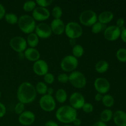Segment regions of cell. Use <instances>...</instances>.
<instances>
[{"instance_id":"cell-1","label":"cell","mask_w":126,"mask_h":126,"mask_svg":"<svg viewBox=\"0 0 126 126\" xmlns=\"http://www.w3.org/2000/svg\"><path fill=\"white\" fill-rule=\"evenodd\" d=\"M35 87L29 82H23L18 87L17 97L19 102L28 104L35 100L36 97Z\"/></svg>"},{"instance_id":"cell-2","label":"cell","mask_w":126,"mask_h":126,"mask_svg":"<svg viewBox=\"0 0 126 126\" xmlns=\"http://www.w3.org/2000/svg\"><path fill=\"white\" fill-rule=\"evenodd\" d=\"M55 117L59 122L63 124H70L78 118L77 110L69 105H63L58 108Z\"/></svg>"},{"instance_id":"cell-3","label":"cell","mask_w":126,"mask_h":126,"mask_svg":"<svg viewBox=\"0 0 126 126\" xmlns=\"http://www.w3.org/2000/svg\"><path fill=\"white\" fill-rule=\"evenodd\" d=\"M18 28L23 33L26 34H30L33 33L36 28V21L32 16L28 15H23L18 18Z\"/></svg>"},{"instance_id":"cell-4","label":"cell","mask_w":126,"mask_h":126,"mask_svg":"<svg viewBox=\"0 0 126 126\" xmlns=\"http://www.w3.org/2000/svg\"><path fill=\"white\" fill-rule=\"evenodd\" d=\"M65 33L70 39H77L82 35L83 30L81 25L76 22H70L65 25Z\"/></svg>"},{"instance_id":"cell-5","label":"cell","mask_w":126,"mask_h":126,"mask_svg":"<svg viewBox=\"0 0 126 126\" xmlns=\"http://www.w3.org/2000/svg\"><path fill=\"white\" fill-rule=\"evenodd\" d=\"M69 82L73 87L77 89H82L86 85V78L82 73L74 71L69 75Z\"/></svg>"},{"instance_id":"cell-6","label":"cell","mask_w":126,"mask_h":126,"mask_svg":"<svg viewBox=\"0 0 126 126\" xmlns=\"http://www.w3.org/2000/svg\"><path fill=\"white\" fill-rule=\"evenodd\" d=\"M78 66V60L72 55H68L63 57L60 63V67L65 72H73Z\"/></svg>"},{"instance_id":"cell-7","label":"cell","mask_w":126,"mask_h":126,"mask_svg":"<svg viewBox=\"0 0 126 126\" xmlns=\"http://www.w3.org/2000/svg\"><path fill=\"white\" fill-rule=\"evenodd\" d=\"M79 18L82 25L92 27L97 22V15L92 10H86L81 12Z\"/></svg>"},{"instance_id":"cell-8","label":"cell","mask_w":126,"mask_h":126,"mask_svg":"<svg viewBox=\"0 0 126 126\" xmlns=\"http://www.w3.org/2000/svg\"><path fill=\"white\" fill-rule=\"evenodd\" d=\"M39 106L43 110L47 112H51L55 109L56 102L52 95H44L39 100Z\"/></svg>"},{"instance_id":"cell-9","label":"cell","mask_w":126,"mask_h":126,"mask_svg":"<svg viewBox=\"0 0 126 126\" xmlns=\"http://www.w3.org/2000/svg\"><path fill=\"white\" fill-rule=\"evenodd\" d=\"M11 47L14 51L22 53L27 49V43L26 39L22 36H15L10 40Z\"/></svg>"},{"instance_id":"cell-10","label":"cell","mask_w":126,"mask_h":126,"mask_svg":"<svg viewBox=\"0 0 126 126\" xmlns=\"http://www.w3.org/2000/svg\"><path fill=\"white\" fill-rule=\"evenodd\" d=\"M121 30L116 25H111L104 30V37L109 41H114L120 37Z\"/></svg>"},{"instance_id":"cell-11","label":"cell","mask_w":126,"mask_h":126,"mask_svg":"<svg viewBox=\"0 0 126 126\" xmlns=\"http://www.w3.org/2000/svg\"><path fill=\"white\" fill-rule=\"evenodd\" d=\"M94 87L97 93L105 94L110 89V83L105 78H98L94 81Z\"/></svg>"},{"instance_id":"cell-12","label":"cell","mask_w":126,"mask_h":126,"mask_svg":"<svg viewBox=\"0 0 126 126\" xmlns=\"http://www.w3.org/2000/svg\"><path fill=\"white\" fill-rule=\"evenodd\" d=\"M70 106L75 110H80L82 108L85 102V98L82 94L79 92H74L71 95L69 99Z\"/></svg>"},{"instance_id":"cell-13","label":"cell","mask_w":126,"mask_h":126,"mask_svg":"<svg viewBox=\"0 0 126 126\" xmlns=\"http://www.w3.org/2000/svg\"><path fill=\"white\" fill-rule=\"evenodd\" d=\"M35 33L39 37V38L46 39L52 35L51 28L50 25L46 23H40L36 26Z\"/></svg>"},{"instance_id":"cell-14","label":"cell","mask_w":126,"mask_h":126,"mask_svg":"<svg viewBox=\"0 0 126 126\" xmlns=\"http://www.w3.org/2000/svg\"><path fill=\"white\" fill-rule=\"evenodd\" d=\"M50 13L47 8L42 7H36L32 12V17L34 20L42 22L47 20L50 17Z\"/></svg>"},{"instance_id":"cell-15","label":"cell","mask_w":126,"mask_h":126,"mask_svg":"<svg viewBox=\"0 0 126 126\" xmlns=\"http://www.w3.org/2000/svg\"><path fill=\"white\" fill-rule=\"evenodd\" d=\"M33 70L36 75L38 76H44L49 71V66L45 60H38L33 64Z\"/></svg>"},{"instance_id":"cell-16","label":"cell","mask_w":126,"mask_h":126,"mask_svg":"<svg viewBox=\"0 0 126 126\" xmlns=\"http://www.w3.org/2000/svg\"><path fill=\"white\" fill-rule=\"evenodd\" d=\"M35 118V115L33 112L31 111H25L19 115L18 122L23 126H30L34 123Z\"/></svg>"},{"instance_id":"cell-17","label":"cell","mask_w":126,"mask_h":126,"mask_svg":"<svg viewBox=\"0 0 126 126\" xmlns=\"http://www.w3.org/2000/svg\"><path fill=\"white\" fill-rule=\"evenodd\" d=\"M52 32L56 35H61L65 32V25L60 19H54L50 23Z\"/></svg>"},{"instance_id":"cell-18","label":"cell","mask_w":126,"mask_h":126,"mask_svg":"<svg viewBox=\"0 0 126 126\" xmlns=\"http://www.w3.org/2000/svg\"><path fill=\"white\" fill-rule=\"evenodd\" d=\"M24 56L30 62H36L40 59V53L35 48H27L24 51Z\"/></svg>"},{"instance_id":"cell-19","label":"cell","mask_w":126,"mask_h":126,"mask_svg":"<svg viewBox=\"0 0 126 126\" xmlns=\"http://www.w3.org/2000/svg\"><path fill=\"white\" fill-rule=\"evenodd\" d=\"M113 121L117 126H126V113L118 110L113 114Z\"/></svg>"},{"instance_id":"cell-20","label":"cell","mask_w":126,"mask_h":126,"mask_svg":"<svg viewBox=\"0 0 126 126\" xmlns=\"http://www.w3.org/2000/svg\"><path fill=\"white\" fill-rule=\"evenodd\" d=\"M114 18V14L111 11H103L101 12L97 17V20L100 23L103 25L110 23L111 22Z\"/></svg>"},{"instance_id":"cell-21","label":"cell","mask_w":126,"mask_h":126,"mask_svg":"<svg viewBox=\"0 0 126 126\" xmlns=\"http://www.w3.org/2000/svg\"><path fill=\"white\" fill-rule=\"evenodd\" d=\"M26 41H27V45L32 48H35V47L38 45L39 41V37L35 33H32L28 34Z\"/></svg>"},{"instance_id":"cell-22","label":"cell","mask_w":126,"mask_h":126,"mask_svg":"<svg viewBox=\"0 0 126 126\" xmlns=\"http://www.w3.org/2000/svg\"><path fill=\"white\" fill-rule=\"evenodd\" d=\"M109 68V63L105 60H100L95 66L96 71L99 73H103L108 71Z\"/></svg>"},{"instance_id":"cell-23","label":"cell","mask_w":126,"mask_h":126,"mask_svg":"<svg viewBox=\"0 0 126 126\" xmlns=\"http://www.w3.org/2000/svg\"><path fill=\"white\" fill-rule=\"evenodd\" d=\"M67 93L66 91L63 89H59L55 93V98L56 100L60 103H63L67 100Z\"/></svg>"},{"instance_id":"cell-24","label":"cell","mask_w":126,"mask_h":126,"mask_svg":"<svg viewBox=\"0 0 126 126\" xmlns=\"http://www.w3.org/2000/svg\"><path fill=\"white\" fill-rule=\"evenodd\" d=\"M113 116V113L111 110L105 109L101 113L100 121L106 123L111 120Z\"/></svg>"},{"instance_id":"cell-25","label":"cell","mask_w":126,"mask_h":126,"mask_svg":"<svg viewBox=\"0 0 126 126\" xmlns=\"http://www.w3.org/2000/svg\"><path fill=\"white\" fill-rule=\"evenodd\" d=\"M102 101L103 105L108 108L113 107L114 104V97L110 94H105L103 95Z\"/></svg>"},{"instance_id":"cell-26","label":"cell","mask_w":126,"mask_h":126,"mask_svg":"<svg viewBox=\"0 0 126 126\" xmlns=\"http://www.w3.org/2000/svg\"><path fill=\"white\" fill-rule=\"evenodd\" d=\"M47 89L48 87L46 84L44 82H42V81L38 82L35 87L36 93H38L40 95H43L47 94Z\"/></svg>"},{"instance_id":"cell-27","label":"cell","mask_w":126,"mask_h":126,"mask_svg":"<svg viewBox=\"0 0 126 126\" xmlns=\"http://www.w3.org/2000/svg\"><path fill=\"white\" fill-rule=\"evenodd\" d=\"M84 52V50L83 47L81 45H80V44H76L73 47L72 55H73L76 59L81 57L83 55Z\"/></svg>"},{"instance_id":"cell-28","label":"cell","mask_w":126,"mask_h":126,"mask_svg":"<svg viewBox=\"0 0 126 126\" xmlns=\"http://www.w3.org/2000/svg\"><path fill=\"white\" fill-rule=\"evenodd\" d=\"M5 20L6 22L9 24L15 25L18 22V18L16 14L14 13H7L4 16Z\"/></svg>"},{"instance_id":"cell-29","label":"cell","mask_w":126,"mask_h":126,"mask_svg":"<svg viewBox=\"0 0 126 126\" xmlns=\"http://www.w3.org/2000/svg\"><path fill=\"white\" fill-rule=\"evenodd\" d=\"M36 6V3L34 1H26L23 5V9L25 12H33Z\"/></svg>"},{"instance_id":"cell-30","label":"cell","mask_w":126,"mask_h":126,"mask_svg":"<svg viewBox=\"0 0 126 126\" xmlns=\"http://www.w3.org/2000/svg\"><path fill=\"white\" fill-rule=\"evenodd\" d=\"M105 25L102 24V23H100L99 22H97L92 26L91 31L94 34H98V33L102 32V31L105 30Z\"/></svg>"},{"instance_id":"cell-31","label":"cell","mask_w":126,"mask_h":126,"mask_svg":"<svg viewBox=\"0 0 126 126\" xmlns=\"http://www.w3.org/2000/svg\"><path fill=\"white\" fill-rule=\"evenodd\" d=\"M117 59L121 62H126V49L121 48L116 52Z\"/></svg>"},{"instance_id":"cell-32","label":"cell","mask_w":126,"mask_h":126,"mask_svg":"<svg viewBox=\"0 0 126 126\" xmlns=\"http://www.w3.org/2000/svg\"><path fill=\"white\" fill-rule=\"evenodd\" d=\"M51 14L54 19H60L63 14L62 9L60 6H56L52 9Z\"/></svg>"},{"instance_id":"cell-33","label":"cell","mask_w":126,"mask_h":126,"mask_svg":"<svg viewBox=\"0 0 126 126\" xmlns=\"http://www.w3.org/2000/svg\"><path fill=\"white\" fill-rule=\"evenodd\" d=\"M36 4H38L39 7L46 8L47 7L50 6L53 2L52 0H36L35 1Z\"/></svg>"},{"instance_id":"cell-34","label":"cell","mask_w":126,"mask_h":126,"mask_svg":"<svg viewBox=\"0 0 126 126\" xmlns=\"http://www.w3.org/2000/svg\"><path fill=\"white\" fill-rule=\"evenodd\" d=\"M44 82L46 84H51L55 81V78L54 76L50 73H47L44 76Z\"/></svg>"},{"instance_id":"cell-35","label":"cell","mask_w":126,"mask_h":126,"mask_svg":"<svg viewBox=\"0 0 126 126\" xmlns=\"http://www.w3.org/2000/svg\"><path fill=\"white\" fill-rule=\"evenodd\" d=\"M15 112L17 114L20 115L22 114L25 110V105L23 103H21V102H18L16 104V107H15Z\"/></svg>"},{"instance_id":"cell-36","label":"cell","mask_w":126,"mask_h":126,"mask_svg":"<svg viewBox=\"0 0 126 126\" xmlns=\"http://www.w3.org/2000/svg\"><path fill=\"white\" fill-rule=\"evenodd\" d=\"M82 109L86 113H91L94 111V106L91 103H85Z\"/></svg>"},{"instance_id":"cell-37","label":"cell","mask_w":126,"mask_h":126,"mask_svg":"<svg viewBox=\"0 0 126 126\" xmlns=\"http://www.w3.org/2000/svg\"><path fill=\"white\" fill-rule=\"evenodd\" d=\"M57 79L59 82L65 84L69 81V76L66 73H61L58 76Z\"/></svg>"},{"instance_id":"cell-38","label":"cell","mask_w":126,"mask_h":126,"mask_svg":"<svg viewBox=\"0 0 126 126\" xmlns=\"http://www.w3.org/2000/svg\"><path fill=\"white\" fill-rule=\"evenodd\" d=\"M6 113V108L4 105L0 102V118H2Z\"/></svg>"},{"instance_id":"cell-39","label":"cell","mask_w":126,"mask_h":126,"mask_svg":"<svg viewBox=\"0 0 126 126\" xmlns=\"http://www.w3.org/2000/svg\"><path fill=\"white\" fill-rule=\"evenodd\" d=\"M124 23H125V20L123 18H118V20L116 22V26L118 27V28H120L121 30L122 28H124Z\"/></svg>"},{"instance_id":"cell-40","label":"cell","mask_w":126,"mask_h":126,"mask_svg":"<svg viewBox=\"0 0 126 126\" xmlns=\"http://www.w3.org/2000/svg\"><path fill=\"white\" fill-rule=\"evenodd\" d=\"M6 9L2 4L0 3V20L4 17L6 15Z\"/></svg>"},{"instance_id":"cell-41","label":"cell","mask_w":126,"mask_h":126,"mask_svg":"<svg viewBox=\"0 0 126 126\" xmlns=\"http://www.w3.org/2000/svg\"><path fill=\"white\" fill-rule=\"evenodd\" d=\"M121 38L123 41L126 43V28H123L121 30Z\"/></svg>"},{"instance_id":"cell-42","label":"cell","mask_w":126,"mask_h":126,"mask_svg":"<svg viewBox=\"0 0 126 126\" xmlns=\"http://www.w3.org/2000/svg\"><path fill=\"white\" fill-rule=\"evenodd\" d=\"M44 126H59L56 122L54 121H48L44 124Z\"/></svg>"},{"instance_id":"cell-43","label":"cell","mask_w":126,"mask_h":126,"mask_svg":"<svg viewBox=\"0 0 126 126\" xmlns=\"http://www.w3.org/2000/svg\"><path fill=\"white\" fill-rule=\"evenodd\" d=\"M102 98H103V95H102V94H101L97 93V94L95 95V100L96 102H100V101H102Z\"/></svg>"},{"instance_id":"cell-44","label":"cell","mask_w":126,"mask_h":126,"mask_svg":"<svg viewBox=\"0 0 126 126\" xmlns=\"http://www.w3.org/2000/svg\"><path fill=\"white\" fill-rule=\"evenodd\" d=\"M73 123L74 126H80L81 125V123H82V122H81V120L80 119H79V118H76V119L74 120V121L73 122Z\"/></svg>"},{"instance_id":"cell-45","label":"cell","mask_w":126,"mask_h":126,"mask_svg":"<svg viewBox=\"0 0 126 126\" xmlns=\"http://www.w3.org/2000/svg\"><path fill=\"white\" fill-rule=\"evenodd\" d=\"M92 126H108L107 125V124L103 122L99 121H97L96 123H95Z\"/></svg>"},{"instance_id":"cell-46","label":"cell","mask_w":126,"mask_h":126,"mask_svg":"<svg viewBox=\"0 0 126 126\" xmlns=\"http://www.w3.org/2000/svg\"><path fill=\"white\" fill-rule=\"evenodd\" d=\"M54 94V89L52 87H49L47 89V94L49 95H52Z\"/></svg>"},{"instance_id":"cell-47","label":"cell","mask_w":126,"mask_h":126,"mask_svg":"<svg viewBox=\"0 0 126 126\" xmlns=\"http://www.w3.org/2000/svg\"><path fill=\"white\" fill-rule=\"evenodd\" d=\"M70 44H71L72 46H74L76 44V39H70Z\"/></svg>"},{"instance_id":"cell-48","label":"cell","mask_w":126,"mask_h":126,"mask_svg":"<svg viewBox=\"0 0 126 126\" xmlns=\"http://www.w3.org/2000/svg\"><path fill=\"white\" fill-rule=\"evenodd\" d=\"M63 126H70V125H68V124H66V125H65Z\"/></svg>"},{"instance_id":"cell-49","label":"cell","mask_w":126,"mask_h":126,"mask_svg":"<svg viewBox=\"0 0 126 126\" xmlns=\"http://www.w3.org/2000/svg\"><path fill=\"white\" fill-rule=\"evenodd\" d=\"M1 92H0V98H1Z\"/></svg>"}]
</instances>
